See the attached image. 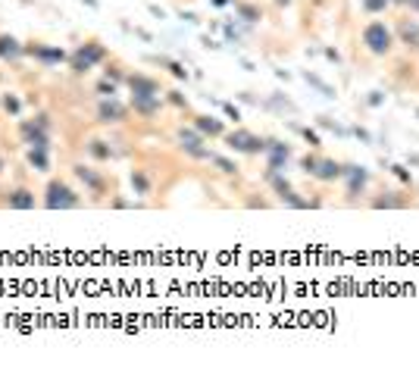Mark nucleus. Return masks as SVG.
<instances>
[{"mask_svg": "<svg viewBox=\"0 0 419 366\" xmlns=\"http://www.w3.org/2000/svg\"><path fill=\"white\" fill-rule=\"evenodd\" d=\"M363 44L372 53H388L391 50V31L382 25V22H372V25H366V31H363Z\"/></svg>", "mask_w": 419, "mask_h": 366, "instance_id": "f257e3e1", "label": "nucleus"}, {"mask_svg": "<svg viewBox=\"0 0 419 366\" xmlns=\"http://www.w3.org/2000/svg\"><path fill=\"white\" fill-rule=\"evenodd\" d=\"M75 204H78V197L69 191L63 182H50V188H47V207L50 210H56V207L69 210V207H75Z\"/></svg>", "mask_w": 419, "mask_h": 366, "instance_id": "f03ea898", "label": "nucleus"}, {"mask_svg": "<svg viewBox=\"0 0 419 366\" xmlns=\"http://www.w3.org/2000/svg\"><path fill=\"white\" fill-rule=\"evenodd\" d=\"M228 147H235V150H244V153H257V150H266V144L260 138H253L247 132H231L228 135Z\"/></svg>", "mask_w": 419, "mask_h": 366, "instance_id": "7ed1b4c3", "label": "nucleus"}, {"mask_svg": "<svg viewBox=\"0 0 419 366\" xmlns=\"http://www.w3.org/2000/svg\"><path fill=\"white\" fill-rule=\"evenodd\" d=\"M97 60H103V47H97V44H85L78 50V56H75V69L78 72H85V69H91Z\"/></svg>", "mask_w": 419, "mask_h": 366, "instance_id": "20e7f679", "label": "nucleus"}, {"mask_svg": "<svg viewBox=\"0 0 419 366\" xmlns=\"http://www.w3.org/2000/svg\"><path fill=\"white\" fill-rule=\"evenodd\" d=\"M341 172H344V169H341L335 160H322V163H316V166H313V175H316V179H338Z\"/></svg>", "mask_w": 419, "mask_h": 366, "instance_id": "39448f33", "label": "nucleus"}, {"mask_svg": "<svg viewBox=\"0 0 419 366\" xmlns=\"http://www.w3.org/2000/svg\"><path fill=\"white\" fill-rule=\"evenodd\" d=\"M179 141H182V147L188 150V153H194V157H207V150L201 147V138H197L194 132H182Z\"/></svg>", "mask_w": 419, "mask_h": 366, "instance_id": "423d86ee", "label": "nucleus"}, {"mask_svg": "<svg viewBox=\"0 0 419 366\" xmlns=\"http://www.w3.org/2000/svg\"><path fill=\"white\" fill-rule=\"evenodd\" d=\"M344 172H347V179H351V194H357L360 188L366 185V179H369V172L363 166H347Z\"/></svg>", "mask_w": 419, "mask_h": 366, "instance_id": "0eeeda50", "label": "nucleus"}, {"mask_svg": "<svg viewBox=\"0 0 419 366\" xmlns=\"http://www.w3.org/2000/svg\"><path fill=\"white\" fill-rule=\"evenodd\" d=\"M266 147H269V166H272V169H278V166H282V163L291 157V150H288L285 144H275V141H272V144H266Z\"/></svg>", "mask_w": 419, "mask_h": 366, "instance_id": "6e6552de", "label": "nucleus"}, {"mask_svg": "<svg viewBox=\"0 0 419 366\" xmlns=\"http://www.w3.org/2000/svg\"><path fill=\"white\" fill-rule=\"evenodd\" d=\"M122 116H125V107H119L116 100H110V103H103V107H100V119L103 122H119Z\"/></svg>", "mask_w": 419, "mask_h": 366, "instance_id": "1a4fd4ad", "label": "nucleus"}, {"mask_svg": "<svg viewBox=\"0 0 419 366\" xmlns=\"http://www.w3.org/2000/svg\"><path fill=\"white\" fill-rule=\"evenodd\" d=\"M129 85H132L135 94H157V85H154L150 78H144V75H132Z\"/></svg>", "mask_w": 419, "mask_h": 366, "instance_id": "9d476101", "label": "nucleus"}, {"mask_svg": "<svg viewBox=\"0 0 419 366\" xmlns=\"http://www.w3.org/2000/svg\"><path fill=\"white\" fill-rule=\"evenodd\" d=\"M135 107L141 113H154L160 107V100H157V94H135Z\"/></svg>", "mask_w": 419, "mask_h": 366, "instance_id": "9b49d317", "label": "nucleus"}, {"mask_svg": "<svg viewBox=\"0 0 419 366\" xmlns=\"http://www.w3.org/2000/svg\"><path fill=\"white\" fill-rule=\"evenodd\" d=\"M22 53V47L16 38H0V56H9V60H16V56Z\"/></svg>", "mask_w": 419, "mask_h": 366, "instance_id": "f8f14e48", "label": "nucleus"}, {"mask_svg": "<svg viewBox=\"0 0 419 366\" xmlns=\"http://www.w3.org/2000/svg\"><path fill=\"white\" fill-rule=\"evenodd\" d=\"M9 207H16V210H28V207H34V197H31L28 191H16L13 197H9Z\"/></svg>", "mask_w": 419, "mask_h": 366, "instance_id": "ddd939ff", "label": "nucleus"}, {"mask_svg": "<svg viewBox=\"0 0 419 366\" xmlns=\"http://www.w3.org/2000/svg\"><path fill=\"white\" fill-rule=\"evenodd\" d=\"M197 128H201V132H210V135H219L222 132V122L213 119V116H204V119H197Z\"/></svg>", "mask_w": 419, "mask_h": 366, "instance_id": "4468645a", "label": "nucleus"}, {"mask_svg": "<svg viewBox=\"0 0 419 366\" xmlns=\"http://www.w3.org/2000/svg\"><path fill=\"white\" fill-rule=\"evenodd\" d=\"M25 138L31 141L34 147H41V150L47 147V138H44V132H38V128H34V125H25Z\"/></svg>", "mask_w": 419, "mask_h": 366, "instance_id": "2eb2a0df", "label": "nucleus"}, {"mask_svg": "<svg viewBox=\"0 0 419 366\" xmlns=\"http://www.w3.org/2000/svg\"><path fill=\"white\" fill-rule=\"evenodd\" d=\"M404 38H407V44H410V47H419V25H413V22H410V25H407V22H404Z\"/></svg>", "mask_w": 419, "mask_h": 366, "instance_id": "dca6fc26", "label": "nucleus"}, {"mask_svg": "<svg viewBox=\"0 0 419 366\" xmlns=\"http://www.w3.org/2000/svg\"><path fill=\"white\" fill-rule=\"evenodd\" d=\"M31 53L44 56V60H63V50H53V47H31Z\"/></svg>", "mask_w": 419, "mask_h": 366, "instance_id": "f3484780", "label": "nucleus"}, {"mask_svg": "<svg viewBox=\"0 0 419 366\" xmlns=\"http://www.w3.org/2000/svg\"><path fill=\"white\" fill-rule=\"evenodd\" d=\"M28 160H31V166L34 169H47V157H44V150L38 147V150H31L28 153Z\"/></svg>", "mask_w": 419, "mask_h": 366, "instance_id": "a211bd4d", "label": "nucleus"}, {"mask_svg": "<svg viewBox=\"0 0 419 366\" xmlns=\"http://www.w3.org/2000/svg\"><path fill=\"white\" fill-rule=\"evenodd\" d=\"M304 78H307V81H310V85H316V88H319V91H322V94H325V97H335V91H332V88H329V85H325V81H319V78H316V75H310V72H307V75H304Z\"/></svg>", "mask_w": 419, "mask_h": 366, "instance_id": "6ab92c4d", "label": "nucleus"}, {"mask_svg": "<svg viewBox=\"0 0 419 366\" xmlns=\"http://www.w3.org/2000/svg\"><path fill=\"white\" fill-rule=\"evenodd\" d=\"M75 172H78V179H81V182H88L91 188H100V179H97V175H91V172H88L85 166H78Z\"/></svg>", "mask_w": 419, "mask_h": 366, "instance_id": "aec40b11", "label": "nucleus"}, {"mask_svg": "<svg viewBox=\"0 0 419 366\" xmlns=\"http://www.w3.org/2000/svg\"><path fill=\"white\" fill-rule=\"evenodd\" d=\"M282 200H285V204H291V207H307V200H300L294 191H291V188H288V191L282 194Z\"/></svg>", "mask_w": 419, "mask_h": 366, "instance_id": "412c9836", "label": "nucleus"}, {"mask_svg": "<svg viewBox=\"0 0 419 366\" xmlns=\"http://www.w3.org/2000/svg\"><path fill=\"white\" fill-rule=\"evenodd\" d=\"M210 160H213V163H216V166L222 169V172H235V163H228L225 157H210Z\"/></svg>", "mask_w": 419, "mask_h": 366, "instance_id": "4be33fe9", "label": "nucleus"}, {"mask_svg": "<svg viewBox=\"0 0 419 366\" xmlns=\"http://www.w3.org/2000/svg\"><path fill=\"white\" fill-rule=\"evenodd\" d=\"M388 0H363V6L369 9V13H379V9H385Z\"/></svg>", "mask_w": 419, "mask_h": 366, "instance_id": "5701e85b", "label": "nucleus"}, {"mask_svg": "<svg viewBox=\"0 0 419 366\" xmlns=\"http://www.w3.org/2000/svg\"><path fill=\"white\" fill-rule=\"evenodd\" d=\"M132 185L138 188V194H144V191H147V179H144V175H132Z\"/></svg>", "mask_w": 419, "mask_h": 366, "instance_id": "b1692460", "label": "nucleus"}, {"mask_svg": "<svg viewBox=\"0 0 419 366\" xmlns=\"http://www.w3.org/2000/svg\"><path fill=\"white\" fill-rule=\"evenodd\" d=\"M304 138L310 141V144H313V147H316V144H319V135H316V132H310V128H304Z\"/></svg>", "mask_w": 419, "mask_h": 366, "instance_id": "393cba45", "label": "nucleus"}, {"mask_svg": "<svg viewBox=\"0 0 419 366\" xmlns=\"http://www.w3.org/2000/svg\"><path fill=\"white\" fill-rule=\"evenodd\" d=\"M369 103H372V107H379V103H382V91H372L369 94Z\"/></svg>", "mask_w": 419, "mask_h": 366, "instance_id": "a878e982", "label": "nucleus"}, {"mask_svg": "<svg viewBox=\"0 0 419 366\" xmlns=\"http://www.w3.org/2000/svg\"><path fill=\"white\" fill-rule=\"evenodd\" d=\"M394 175H398V179H404V182H407V179H410V172H407L404 166H394Z\"/></svg>", "mask_w": 419, "mask_h": 366, "instance_id": "bb28decb", "label": "nucleus"}, {"mask_svg": "<svg viewBox=\"0 0 419 366\" xmlns=\"http://www.w3.org/2000/svg\"><path fill=\"white\" fill-rule=\"evenodd\" d=\"M222 110H225V113L231 116V119H238V110H235V107H231V103H225V107H222Z\"/></svg>", "mask_w": 419, "mask_h": 366, "instance_id": "cd10ccee", "label": "nucleus"}, {"mask_svg": "<svg viewBox=\"0 0 419 366\" xmlns=\"http://www.w3.org/2000/svg\"><path fill=\"white\" fill-rule=\"evenodd\" d=\"M410 3H413V6H416V9H419V0H410Z\"/></svg>", "mask_w": 419, "mask_h": 366, "instance_id": "c85d7f7f", "label": "nucleus"}]
</instances>
